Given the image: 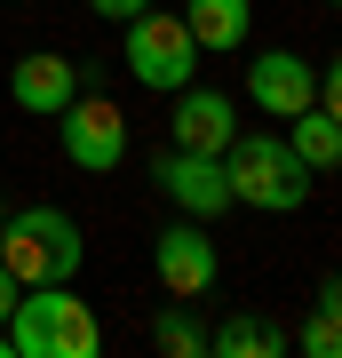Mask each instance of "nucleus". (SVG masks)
Segmentation results:
<instances>
[{"mask_svg":"<svg viewBox=\"0 0 342 358\" xmlns=\"http://www.w3.org/2000/svg\"><path fill=\"white\" fill-rule=\"evenodd\" d=\"M8 350L16 358H96L104 327H96V310L72 294V279L64 287H24L16 310H8Z\"/></svg>","mask_w":342,"mask_h":358,"instance_id":"1","label":"nucleus"},{"mask_svg":"<svg viewBox=\"0 0 342 358\" xmlns=\"http://www.w3.org/2000/svg\"><path fill=\"white\" fill-rule=\"evenodd\" d=\"M231 199L239 207H263V215H294V207L311 199V167L303 152H294L287 136H271V128H255V136H231Z\"/></svg>","mask_w":342,"mask_h":358,"instance_id":"2","label":"nucleus"},{"mask_svg":"<svg viewBox=\"0 0 342 358\" xmlns=\"http://www.w3.org/2000/svg\"><path fill=\"white\" fill-rule=\"evenodd\" d=\"M0 271H16V287H64L80 271V223L64 207H16L0 223Z\"/></svg>","mask_w":342,"mask_h":358,"instance_id":"3","label":"nucleus"},{"mask_svg":"<svg viewBox=\"0 0 342 358\" xmlns=\"http://www.w3.org/2000/svg\"><path fill=\"white\" fill-rule=\"evenodd\" d=\"M191 64H199V40H191L183 16H159V8H143V16H127V72L143 80V88H159V96H176Z\"/></svg>","mask_w":342,"mask_h":358,"instance_id":"4","label":"nucleus"},{"mask_svg":"<svg viewBox=\"0 0 342 358\" xmlns=\"http://www.w3.org/2000/svg\"><path fill=\"white\" fill-rule=\"evenodd\" d=\"M64 159L80 167V176H112V167L127 159V112L104 96H72L64 103Z\"/></svg>","mask_w":342,"mask_h":358,"instance_id":"5","label":"nucleus"},{"mask_svg":"<svg viewBox=\"0 0 342 358\" xmlns=\"http://www.w3.org/2000/svg\"><path fill=\"white\" fill-rule=\"evenodd\" d=\"M152 271H159L167 294H191V303H199V294L223 279V255H215V239H207V223L183 215V223H167L152 239Z\"/></svg>","mask_w":342,"mask_h":358,"instance_id":"6","label":"nucleus"},{"mask_svg":"<svg viewBox=\"0 0 342 358\" xmlns=\"http://www.w3.org/2000/svg\"><path fill=\"white\" fill-rule=\"evenodd\" d=\"M152 176H159V192L176 199L183 215H199V223H215L223 207H239V199H231V167H223V152H183V143H176Z\"/></svg>","mask_w":342,"mask_h":358,"instance_id":"7","label":"nucleus"},{"mask_svg":"<svg viewBox=\"0 0 342 358\" xmlns=\"http://www.w3.org/2000/svg\"><path fill=\"white\" fill-rule=\"evenodd\" d=\"M247 96H255V112L294 120L303 103H318V72H311L294 48H263V56L247 64Z\"/></svg>","mask_w":342,"mask_h":358,"instance_id":"8","label":"nucleus"},{"mask_svg":"<svg viewBox=\"0 0 342 358\" xmlns=\"http://www.w3.org/2000/svg\"><path fill=\"white\" fill-rule=\"evenodd\" d=\"M176 143L183 152H231V136H239V112H231V96L223 88H176Z\"/></svg>","mask_w":342,"mask_h":358,"instance_id":"9","label":"nucleus"},{"mask_svg":"<svg viewBox=\"0 0 342 358\" xmlns=\"http://www.w3.org/2000/svg\"><path fill=\"white\" fill-rule=\"evenodd\" d=\"M8 96H16V112H64V103L80 96V72L64 64L56 48H32V56H16Z\"/></svg>","mask_w":342,"mask_h":358,"instance_id":"10","label":"nucleus"},{"mask_svg":"<svg viewBox=\"0 0 342 358\" xmlns=\"http://www.w3.org/2000/svg\"><path fill=\"white\" fill-rule=\"evenodd\" d=\"M183 24H191V40H199V56L247 48V40H255V0H191Z\"/></svg>","mask_w":342,"mask_h":358,"instance_id":"11","label":"nucleus"},{"mask_svg":"<svg viewBox=\"0 0 342 358\" xmlns=\"http://www.w3.org/2000/svg\"><path fill=\"white\" fill-rule=\"evenodd\" d=\"M287 128H294L287 143L303 152V167H311V176H334V167H342V128H334V112H327V103H303Z\"/></svg>","mask_w":342,"mask_h":358,"instance_id":"12","label":"nucleus"},{"mask_svg":"<svg viewBox=\"0 0 342 358\" xmlns=\"http://www.w3.org/2000/svg\"><path fill=\"white\" fill-rule=\"evenodd\" d=\"M287 343H294V334L271 327V319H255V310H247V319H223L215 334H207V350H215V358H279Z\"/></svg>","mask_w":342,"mask_h":358,"instance_id":"13","label":"nucleus"},{"mask_svg":"<svg viewBox=\"0 0 342 358\" xmlns=\"http://www.w3.org/2000/svg\"><path fill=\"white\" fill-rule=\"evenodd\" d=\"M152 343H159L167 358H199V350H207V327H199V303H191V294H167V303H159Z\"/></svg>","mask_w":342,"mask_h":358,"instance_id":"14","label":"nucleus"},{"mask_svg":"<svg viewBox=\"0 0 342 358\" xmlns=\"http://www.w3.org/2000/svg\"><path fill=\"white\" fill-rule=\"evenodd\" d=\"M311 358H342V310H318L311 303V319H303V334H294Z\"/></svg>","mask_w":342,"mask_h":358,"instance_id":"15","label":"nucleus"},{"mask_svg":"<svg viewBox=\"0 0 342 358\" xmlns=\"http://www.w3.org/2000/svg\"><path fill=\"white\" fill-rule=\"evenodd\" d=\"M88 8H96V16H112V24H127V16L152 8V0H88Z\"/></svg>","mask_w":342,"mask_h":358,"instance_id":"16","label":"nucleus"},{"mask_svg":"<svg viewBox=\"0 0 342 358\" xmlns=\"http://www.w3.org/2000/svg\"><path fill=\"white\" fill-rule=\"evenodd\" d=\"M318 96H327V112H334V128H342V56L327 64V88H318Z\"/></svg>","mask_w":342,"mask_h":358,"instance_id":"17","label":"nucleus"},{"mask_svg":"<svg viewBox=\"0 0 342 358\" xmlns=\"http://www.w3.org/2000/svg\"><path fill=\"white\" fill-rule=\"evenodd\" d=\"M318 310H342V271H327V279H318Z\"/></svg>","mask_w":342,"mask_h":358,"instance_id":"18","label":"nucleus"},{"mask_svg":"<svg viewBox=\"0 0 342 358\" xmlns=\"http://www.w3.org/2000/svg\"><path fill=\"white\" fill-rule=\"evenodd\" d=\"M16 294H24V287H16V271H0V327H8V310H16Z\"/></svg>","mask_w":342,"mask_h":358,"instance_id":"19","label":"nucleus"},{"mask_svg":"<svg viewBox=\"0 0 342 358\" xmlns=\"http://www.w3.org/2000/svg\"><path fill=\"white\" fill-rule=\"evenodd\" d=\"M0 358H16V350H8V327H0Z\"/></svg>","mask_w":342,"mask_h":358,"instance_id":"20","label":"nucleus"},{"mask_svg":"<svg viewBox=\"0 0 342 358\" xmlns=\"http://www.w3.org/2000/svg\"><path fill=\"white\" fill-rule=\"evenodd\" d=\"M327 8H342V0H327Z\"/></svg>","mask_w":342,"mask_h":358,"instance_id":"21","label":"nucleus"}]
</instances>
